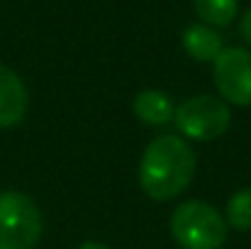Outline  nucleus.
<instances>
[{"label": "nucleus", "mask_w": 251, "mask_h": 249, "mask_svg": "<svg viewBox=\"0 0 251 249\" xmlns=\"http://www.w3.org/2000/svg\"><path fill=\"white\" fill-rule=\"evenodd\" d=\"M198 17L207 27H227L239 10L237 0H193Z\"/></svg>", "instance_id": "nucleus-9"}, {"label": "nucleus", "mask_w": 251, "mask_h": 249, "mask_svg": "<svg viewBox=\"0 0 251 249\" xmlns=\"http://www.w3.org/2000/svg\"><path fill=\"white\" fill-rule=\"evenodd\" d=\"M173 122L180 135H185L195 142H210V139L222 137L229 130L232 112H229V105L220 98L195 95V98L183 100L176 108Z\"/></svg>", "instance_id": "nucleus-4"}, {"label": "nucleus", "mask_w": 251, "mask_h": 249, "mask_svg": "<svg viewBox=\"0 0 251 249\" xmlns=\"http://www.w3.org/2000/svg\"><path fill=\"white\" fill-rule=\"evenodd\" d=\"M195 173V152L178 135L151 139L139 162V186L154 200L180 195Z\"/></svg>", "instance_id": "nucleus-1"}, {"label": "nucleus", "mask_w": 251, "mask_h": 249, "mask_svg": "<svg viewBox=\"0 0 251 249\" xmlns=\"http://www.w3.org/2000/svg\"><path fill=\"white\" fill-rule=\"evenodd\" d=\"M215 85L232 105H251V52L242 47L222 49L215 59Z\"/></svg>", "instance_id": "nucleus-5"}, {"label": "nucleus", "mask_w": 251, "mask_h": 249, "mask_svg": "<svg viewBox=\"0 0 251 249\" xmlns=\"http://www.w3.org/2000/svg\"><path fill=\"white\" fill-rule=\"evenodd\" d=\"M225 220L234 230H242V232L251 230V188H239L227 200V215H225Z\"/></svg>", "instance_id": "nucleus-10"}, {"label": "nucleus", "mask_w": 251, "mask_h": 249, "mask_svg": "<svg viewBox=\"0 0 251 249\" xmlns=\"http://www.w3.org/2000/svg\"><path fill=\"white\" fill-rule=\"evenodd\" d=\"M132 110L134 115L144 122V125H151V127H161L168 125L173 120V112H176V105L171 103L164 90H154V88H147L142 93H137L134 103H132Z\"/></svg>", "instance_id": "nucleus-7"}, {"label": "nucleus", "mask_w": 251, "mask_h": 249, "mask_svg": "<svg viewBox=\"0 0 251 249\" xmlns=\"http://www.w3.org/2000/svg\"><path fill=\"white\" fill-rule=\"evenodd\" d=\"M27 105L29 98L22 79L12 69L0 66V130L17 125L25 117Z\"/></svg>", "instance_id": "nucleus-6"}, {"label": "nucleus", "mask_w": 251, "mask_h": 249, "mask_svg": "<svg viewBox=\"0 0 251 249\" xmlns=\"http://www.w3.org/2000/svg\"><path fill=\"white\" fill-rule=\"evenodd\" d=\"M171 235L183 249H220L227 240V220L202 200H185L171 215Z\"/></svg>", "instance_id": "nucleus-2"}, {"label": "nucleus", "mask_w": 251, "mask_h": 249, "mask_svg": "<svg viewBox=\"0 0 251 249\" xmlns=\"http://www.w3.org/2000/svg\"><path fill=\"white\" fill-rule=\"evenodd\" d=\"M42 227V213L29 195L0 191V249H34Z\"/></svg>", "instance_id": "nucleus-3"}, {"label": "nucleus", "mask_w": 251, "mask_h": 249, "mask_svg": "<svg viewBox=\"0 0 251 249\" xmlns=\"http://www.w3.org/2000/svg\"><path fill=\"white\" fill-rule=\"evenodd\" d=\"M242 37H244V39L251 44V10L244 15V17H242Z\"/></svg>", "instance_id": "nucleus-11"}, {"label": "nucleus", "mask_w": 251, "mask_h": 249, "mask_svg": "<svg viewBox=\"0 0 251 249\" xmlns=\"http://www.w3.org/2000/svg\"><path fill=\"white\" fill-rule=\"evenodd\" d=\"M78 249H110V247H105V245H100V242H83Z\"/></svg>", "instance_id": "nucleus-12"}, {"label": "nucleus", "mask_w": 251, "mask_h": 249, "mask_svg": "<svg viewBox=\"0 0 251 249\" xmlns=\"http://www.w3.org/2000/svg\"><path fill=\"white\" fill-rule=\"evenodd\" d=\"M183 49L198 59V61H215L225 44H222V37L207 27V25H190L185 32H183Z\"/></svg>", "instance_id": "nucleus-8"}]
</instances>
